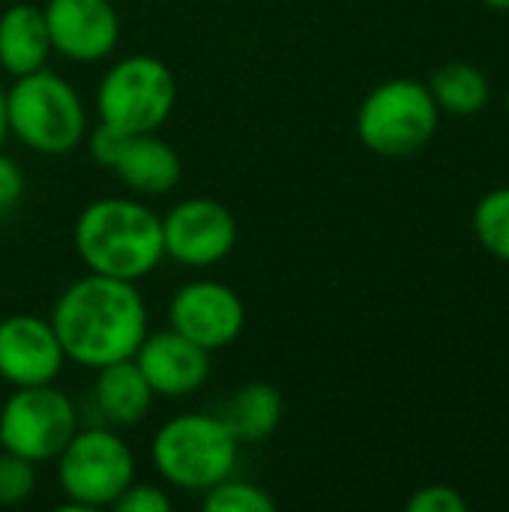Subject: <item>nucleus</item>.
Wrapping results in <instances>:
<instances>
[{
  "label": "nucleus",
  "mask_w": 509,
  "mask_h": 512,
  "mask_svg": "<svg viewBox=\"0 0 509 512\" xmlns=\"http://www.w3.org/2000/svg\"><path fill=\"white\" fill-rule=\"evenodd\" d=\"M75 432V405L54 384L15 387V393L0 405V450L33 465L57 459Z\"/></svg>",
  "instance_id": "nucleus-8"
},
{
  "label": "nucleus",
  "mask_w": 509,
  "mask_h": 512,
  "mask_svg": "<svg viewBox=\"0 0 509 512\" xmlns=\"http://www.w3.org/2000/svg\"><path fill=\"white\" fill-rule=\"evenodd\" d=\"M9 138V114H6V90L0 84V147Z\"/></svg>",
  "instance_id": "nucleus-26"
},
{
  "label": "nucleus",
  "mask_w": 509,
  "mask_h": 512,
  "mask_svg": "<svg viewBox=\"0 0 509 512\" xmlns=\"http://www.w3.org/2000/svg\"><path fill=\"white\" fill-rule=\"evenodd\" d=\"M42 12L51 48L72 63H99L117 48L120 15L111 0H48Z\"/></svg>",
  "instance_id": "nucleus-11"
},
{
  "label": "nucleus",
  "mask_w": 509,
  "mask_h": 512,
  "mask_svg": "<svg viewBox=\"0 0 509 512\" xmlns=\"http://www.w3.org/2000/svg\"><path fill=\"white\" fill-rule=\"evenodd\" d=\"M408 512H465L468 510V501L459 495V489L453 486H423L417 489L408 504Z\"/></svg>",
  "instance_id": "nucleus-22"
},
{
  "label": "nucleus",
  "mask_w": 509,
  "mask_h": 512,
  "mask_svg": "<svg viewBox=\"0 0 509 512\" xmlns=\"http://www.w3.org/2000/svg\"><path fill=\"white\" fill-rule=\"evenodd\" d=\"M45 12L30 3H15L0 15V69L12 78L45 69L51 57Z\"/></svg>",
  "instance_id": "nucleus-16"
},
{
  "label": "nucleus",
  "mask_w": 509,
  "mask_h": 512,
  "mask_svg": "<svg viewBox=\"0 0 509 512\" xmlns=\"http://www.w3.org/2000/svg\"><path fill=\"white\" fill-rule=\"evenodd\" d=\"M84 138H87V147H90V159H93L96 165H102V168H114V162H117V156H120V150H123L126 135L117 132L114 126H108V123H99V126L90 129V135H84Z\"/></svg>",
  "instance_id": "nucleus-24"
},
{
  "label": "nucleus",
  "mask_w": 509,
  "mask_h": 512,
  "mask_svg": "<svg viewBox=\"0 0 509 512\" xmlns=\"http://www.w3.org/2000/svg\"><path fill=\"white\" fill-rule=\"evenodd\" d=\"M48 321L66 360L84 369L129 360L147 336V306L135 282L99 273L75 279L57 297Z\"/></svg>",
  "instance_id": "nucleus-1"
},
{
  "label": "nucleus",
  "mask_w": 509,
  "mask_h": 512,
  "mask_svg": "<svg viewBox=\"0 0 509 512\" xmlns=\"http://www.w3.org/2000/svg\"><path fill=\"white\" fill-rule=\"evenodd\" d=\"M486 9H495V12H509V0H480Z\"/></svg>",
  "instance_id": "nucleus-27"
},
{
  "label": "nucleus",
  "mask_w": 509,
  "mask_h": 512,
  "mask_svg": "<svg viewBox=\"0 0 509 512\" xmlns=\"http://www.w3.org/2000/svg\"><path fill=\"white\" fill-rule=\"evenodd\" d=\"M75 252L90 273L141 282L165 258L162 219L141 201L99 198L87 204L72 228Z\"/></svg>",
  "instance_id": "nucleus-2"
},
{
  "label": "nucleus",
  "mask_w": 509,
  "mask_h": 512,
  "mask_svg": "<svg viewBox=\"0 0 509 512\" xmlns=\"http://www.w3.org/2000/svg\"><path fill=\"white\" fill-rule=\"evenodd\" d=\"M66 354L48 318L9 315L0 321V378L12 387L54 384Z\"/></svg>",
  "instance_id": "nucleus-12"
},
{
  "label": "nucleus",
  "mask_w": 509,
  "mask_h": 512,
  "mask_svg": "<svg viewBox=\"0 0 509 512\" xmlns=\"http://www.w3.org/2000/svg\"><path fill=\"white\" fill-rule=\"evenodd\" d=\"M168 324L204 351H222L246 327V306L234 288L216 279H195L177 288L168 303Z\"/></svg>",
  "instance_id": "nucleus-10"
},
{
  "label": "nucleus",
  "mask_w": 509,
  "mask_h": 512,
  "mask_svg": "<svg viewBox=\"0 0 509 512\" xmlns=\"http://www.w3.org/2000/svg\"><path fill=\"white\" fill-rule=\"evenodd\" d=\"M27 183H24V171L18 168L15 159L0 153V216H6L9 210L18 207L21 195H24Z\"/></svg>",
  "instance_id": "nucleus-25"
},
{
  "label": "nucleus",
  "mask_w": 509,
  "mask_h": 512,
  "mask_svg": "<svg viewBox=\"0 0 509 512\" xmlns=\"http://www.w3.org/2000/svg\"><path fill=\"white\" fill-rule=\"evenodd\" d=\"M204 510L207 512H273L276 501L255 483L246 480H219L204 492Z\"/></svg>",
  "instance_id": "nucleus-20"
},
{
  "label": "nucleus",
  "mask_w": 509,
  "mask_h": 512,
  "mask_svg": "<svg viewBox=\"0 0 509 512\" xmlns=\"http://www.w3.org/2000/svg\"><path fill=\"white\" fill-rule=\"evenodd\" d=\"M9 135L45 156L72 153L87 135V111L75 87L57 72L36 69L6 90Z\"/></svg>",
  "instance_id": "nucleus-4"
},
{
  "label": "nucleus",
  "mask_w": 509,
  "mask_h": 512,
  "mask_svg": "<svg viewBox=\"0 0 509 512\" xmlns=\"http://www.w3.org/2000/svg\"><path fill=\"white\" fill-rule=\"evenodd\" d=\"M240 441L216 414H177L153 435L156 474L183 492H207L234 474Z\"/></svg>",
  "instance_id": "nucleus-3"
},
{
  "label": "nucleus",
  "mask_w": 509,
  "mask_h": 512,
  "mask_svg": "<svg viewBox=\"0 0 509 512\" xmlns=\"http://www.w3.org/2000/svg\"><path fill=\"white\" fill-rule=\"evenodd\" d=\"M429 90L441 111L456 117L480 114L489 105V78L471 63H447L429 78Z\"/></svg>",
  "instance_id": "nucleus-18"
},
{
  "label": "nucleus",
  "mask_w": 509,
  "mask_h": 512,
  "mask_svg": "<svg viewBox=\"0 0 509 512\" xmlns=\"http://www.w3.org/2000/svg\"><path fill=\"white\" fill-rule=\"evenodd\" d=\"M507 114H509V90H507Z\"/></svg>",
  "instance_id": "nucleus-28"
},
{
  "label": "nucleus",
  "mask_w": 509,
  "mask_h": 512,
  "mask_svg": "<svg viewBox=\"0 0 509 512\" xmlns=\"http://www.w3.org/2000/svg\"><path fill=\"white\" fill-rule=\"evenodd\" d=\"M36 489V465L15 456L0 453V507H18L24 504Z\"/></svg>",
  "instance_id": "nucleus-21"
},
{
  "label": "nucleus",
  "mask_w": 509,
  "mask_h": 512,
  "mask_svg": "<svg viewBox=\"0 0 509 512\" xmlns=\"http://www.w3.org/2000/svg\"><path fill=\"white\" fill-rule=\"evenodd\" d=\"M120 183L138 195H165L180 183L183 162L180 153L162 141L156 132L126 135L123 150L111 168Z\"/></svg>",
  "instance_id": "nucleus-14"
},
{
  "label": "nucleus",
  "mask_w": 509,
  "mask_h": 512,
  "mask_svg": "<svg viewBox=\"0 0 509 512\" xmlns=\"http://www.w3.org/2000/svg\"><path fill=\"white\" fill-rule=\"evenodd\" d=\"M132 360L147 378L153 396L162 399L192 396L210 378V351L171 327L162 333H147Z\"/></svg>",
  "instance_id": "nucleus-13"
},
{
  "label": "nucleus",
  "mask_w": 509,
  "mask_h": 512,
  "mask_svg": "<svg viewBox=\"0 0 509 512\" xmlns=\"http://www.w3.org/2000/svg\"><path fill=\"white\" fill-rule=\"evenodd\" d=\"M153 390L135 360H117L102 369H96L93 381V405L102 414V420L114 429H132L144 423V417L153 408Z\"/></svg>",
  "instance_id": "nucleus-15"
},
{
  "label": "nucleus",
  "mask_w": 509,
  "mask_h": 512,
  "mask_svg": "<svg viewBox=\"0 0 509 512\" xmlns=\"http://www.w3.org/2000/svg\"><path fill=\"white\" fill-rule=\"evenodd\" d=\"M282 411H285L282 393L273 384L252 381L234 390V396L225 402L219 417L225 420V426L240 444H258L279 429Z\"/></svg>",
  "instance_id": "nucleus-17"
},
{
  "label": "nucleus",
  "mask_w": 509,
  "mask_h": 512,
  "mask_svg": "<svg viewBox=\"0 0 509 512\" xmlns=\"http://www.w3.org/2000/svg\"><path fill=\"white\" fill-rule=\"evenodd\" d=\"M177 78L168 63L150 54L120 57L96 87L99 123L123 135L156 132L174 111Z\"/></svg>",
  "instance_id": "nucleus-6"
},
{
  "label": "nucleus",
  "mask_w": 509,
  "mask_h": 512,
  "mask_svg": "<svg viewBox=\"0 0 509 512\" xmlns=\"http://www.w3.org/2000/svg\"><path fill=\"white\" fill-rule=\"evenodd\" d=\"M135 480V456L111 429H78L57 456L63 510H102Z\"/></svg>",
  "instance_id": "nucleus-7"
},
{
  "label": "nucleus",
  "mask_w": 509,
  "mask_h": 512,
  "mask_svg": "<svg viewBox=\"0 0 509 512\" xmlns=\"http://www.w3.org/2000/svg\"><path fill=\"white\" fill-rule=\"evenodd\" d=\"M438 102L429 84L390 78L366 93L357 111V135L366 150L384 159H405L423 150L438 129Z\"/></svg>",
  "instance_id": "nucleus-5"
},
{
  "label": "nucleus",
  "mask_w": 509,
  "mask_h": 512,
  "mask_svg": "<svg viewBox=\"0 0 509 512\" xmlns=\"http://www.w3.org/2000/svg\"><path fill=\"white\" fill-rule=\"evenodd\" d=\"M474 234L489 255L509 264V186L492 189L477 201Z\"/></svg>",
  "instance_id": "nucleus-19"
},
{
  "label": "nucleus",
  "mask_w": 509,
  "mask_h": 512,
  "mask_svg": "<svg viewBox=\"0 0 509 512\" xmlns=\"http://www.w3.org/2000/svg\"><path fill=\"white\" fill-rule=\"evenodd\" d=\"M117 512H171V498L159 486L147 483H129V489L114 501Z\"/></svg>",
  "instance_id": "nucleus-23"
},
{
  "label": "nucleus",
  "mask_w": 509,
  "mask_h": 512,
  "mask_svg": "<svg viewBox=\"0 0 509 512\" xmlns=\"http://www.w3.org/2000/svg\"><path fill=\"white\" fill-rule=\"evenodd\" d=\"M162 246L183 267H213L237 246L234 213L213 198H186L165 213Z\"/></svg>",
  "instance_id": "nucleus-9"
}]
</instances>
